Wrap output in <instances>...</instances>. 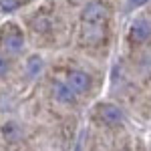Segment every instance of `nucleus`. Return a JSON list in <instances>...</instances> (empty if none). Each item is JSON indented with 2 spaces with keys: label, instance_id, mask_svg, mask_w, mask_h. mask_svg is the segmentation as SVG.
<instances>
[{
  "label": "nucleus",
  "instance_id": "1a4fd4ad",
  "mask_svg": "<svg viewBox=\"0 0 151 151\" xmlns=\"http://www.w3.org/2000/svg\"><path fill=\"white\" fill-rule=\"evenodd\" d=\"M20 6V0H0V12H14Z\"/></svg>",
  "mask_w": 151,
  "mask_h": 151
},
{
  "label": "nucleus",
  "instance_id": "9d476101",
  "mask_svg": "<svg viewBox=\"0 0 151 151\" xmlns=\"http://www.w3.org/2000/svg\"><path fill=\"white\" fill-rule=\"evenodd\" d=\"M8 73H10V60L0 52V79H2V77H6Z\"/></svg>",
  "mask_w": 151,
  "mask_h": 151
},
{
  "label": "nucleus",
  "instance_id": "9b49d317",
  "mask_svg": "<svg viewBox=\"0 0 151 151\" xmlns=\"http://www.w3.org/2000/svg\"><path fill=\"white\" fill-rule=\"evenodd\" d=\"M149 0H127V8L129 10H133V8H139L143 4H147Z\"/></svg>",
  "mask_w": 151,
  "mask_h": 151
},
{
  "label": "nucleus",
  "instance_id": "f257e3e1",
  "mask_svg": "<svg viewBox=\"0 0 151 151\" xmlns=\"http://www.w3.org/2000/svg\"><path fill=\"white\" fill-rule=\"evenodd\" d=\"M0 47L6 52H20L24 48V35L16 24H6L0 30Z\"/></svg>",
  "mask_w": 151,
  "mask_h": 151
},
{
  "label": "nucleus",
  "instance_id": "6e6552de",
  "mask_svg": "<svg viewBox=\"0 0 151 151\" xmlns=\"http://www.w3.org/2000/svg\"><path fill=\"white\" fill-rule=\"evenodd\" d=\"M42 69H45V63H42V58L38 57V55H32V57L26 58V77L28 79L38 77L42 73Z\"/></svg>",
  "mask_w": 151,
  "mask_h": 151
},
{
  "label": "nucleus",
  "instance_id": "423d86ee",
  "mask_svg": "<svg viewBox=\"0 0 151 151\" xmlns=\"http://www.w3.org/2000/svg\"><path fill=\"white\" fill-rule=\"evenodd\" d=\"M52 93H55V99L63 105H75L77 103V95L73 93V89H70L67 83H55Z\"/></svg>",
  "mask_w": 151,
  "mask_h": 151
},
{
  "label": "nucleus",
  "instance_id": "7ed1b4c3",
  "mask_svg": "<svg viewBox=\"0 0 151 151\" xmlns=\"http://www.w3.org/2000/svg\"><path fill=\"white\" fill-rule=\"evenodd\" d=\"M67 85H69L70 89H73V93L77 95H87L91 91V75L89 73H85V70H73L69 75V79H67Z\"/></svg>",
  "mask_w": 151,
  "mask_h": 151
},
{
  "label": "nucleus",
  "instance_id": "f03ea898",
  "mask_svg": "<svg viewBox=\"0 0 151 151\" xmlns=\"http://www.w3.org/2000/svg\"><path fill=\"white\" fill-rule=\"evenodd\" d=\"M81 18L87 24H101L109 18V8L101 0H89L81 12Z\"/></svg>",
  "mask_w": 151,
  "mask_h": 151
},
{
  "label": "nucleus",
  "instance_id": "0eeeda50",
  "mask_svg": "<svg viewBox=\"0 0 151 151\" xmlns=\"http://www.w3.org/2000/svg\"><path fill=\"white\" fill-rule=\"evenodd\" d=\"M0 131H2V137L8 139V141H18L22 137V127H20L16 121H6Z\"/></svg>",
  "mask_w": 151,
  "mask_h": 151
},
{
  "label": "nucleus",
  "instance_id": "39448f33",
  "mask_svg": "<svg viewBox=\"0 0 151 151\" xmlns=\"http://www.w3.org/2000/svg\"><path fill=\"white\" fill-rule=\"evenodd\" d=\"M129 36L133 42H145L151 38V22L145 20V18H137L135 22L131 24V30H129Z\"/></svg>",
  "mask_w": 151,
  "mask_h": 151
},
{
  "label": "nucleus",
  "instance_id": "20e7f679",
  "mask_svg": "<svg viewBox=\"0 0 151 151\" xmlns=\"http://www.w3.org/2000/svg\"><path fill=\"white\" fill-rule=\"evenodd\" d=\"M99 117H101V121H103V123L115 127V125H121V123H123L125 113H123V109H121V107H117V105L105 103V105H99Z\"/></svg>",
  "mask_w": 151,
  "mask_h": 151
}]
</instances>
